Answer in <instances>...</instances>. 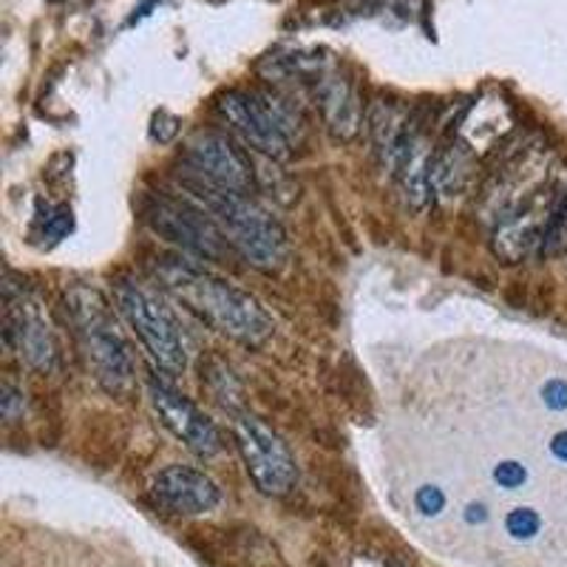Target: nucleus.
Wrapping results in <instances>:
<instances>
[{
    "label": "nucleus",
    "mask_w": 567,
    "mask_h": 567,
    "mask_svg": "<svg viewBox=\"0 0 567 567\" xmlns=\"http://www.w3.org/2000/svg\"><path fill=\"white\" fill-rule=\"evenodd\" d=\"M494 480L503 485V488H516V485H523L525 480H528V471H525L519 463H511L508 460V463L496 465Z\"/></svg>",
    "instance_id": "obj_17"
},
{
    "label": "nucleus",
    "mask_w": 567,
    "mask_h": 567,
    "mask_svg": "<svg viewBox=\"0 0 567 567\" xmlns=\"http://www.w3.org/2000/svg\"><path fill=\"white\" fill-rule=\"evenodd\" d=\"M23 412H27V398H23V392L18 386H12V383H3L0 386V414H3V420L7 423H18L23 417Z\"/></svg>",
    "instance_id": "obj_15"
},
{
    "label": "nucleus",
    "mask_w": 567,
    "mask_h": 567,
    "mask_svg": "<svg viewBox=\"0 0 567 567\" xmlns=\"http://www.w3.org/2000/svg\"><path fill=\"white\" fill-rule=\"evenodd\" d=\"M148 394L156 414H159V420L165 423V429L174 432V437H179L196 457L210 460L219 454V429L213 425V420L207 417L205 412H199V406H196L194 400H187L185 394H179L176 389H171L168 383L159 381H151Z\"/></svg>",
    "instance_id": "obj_10"
},
{
    "label": "nucleus",
    "mask_w": 567,
    "mask_h": 567,
    "mask_svg": "<svg viewBox=\"0 0 567 567\" xmlns=\"http://www.w3.org/2000/svg\"><path fill=\"white\" fill-rule=\"evenodd\" d=\"M550 452H554L559 460H567V432L556 434L554 443H550Z\"/></svg>",
    "instance_id": "obj_20"
},
{
    "label": "nucleus",
    "mask_w": 567,
    "mask_h": 567,
    "mask_svg": "<svg viewBox=\"0 0 567 567\" xmlns=\"http://www.w3.org/2000/svg\"><path fill=\"white\" fill-rule=\"evenodd\" d=\"M71 230H74V216H71V207L60 205V207H52V210L45 213L43 236H49L52 241H60L63 236H69Z\"/></svg>",
    "instance_id": "obj_14"
},
{
    "label": "nucleus",
    "mask_w": 567,
    "mask_h": 567,
    "mask_svg": "<svg viewBox=\"0 0 567 567\" xmlns=\"http://www.w3.org/2000/svg\"><path fill=\"white\" fill-rule=\"evenodd\" d=\"M539 514L530 508L511 511L508 519H505V528H508V534L514 536V539H534V536L539 534Z\"/></svg>",
    "instance_id": "obj_13"
},
{
    "label": "nucleus",
    "mask_w": 567,
    "mask_h": 567,
    "mask_svg": "<svg viewBox=\"0 0 567 567\" xmlns=\"http://www.w3.org/2000/svg\"><path fill=\"white\" fill-rule=\"evenodd\" d=\"M216 111L233 134H239L267 159L284 162L292 156V145L301 134V116L296 105L276 91H225Z\"/></svg>",
    "instance_id": "obj_4"
},
{
    "label": "nucleus",
    "mask_w": 567,
    "mask_h": 567,
    "mask_svg": "<svg viewBox=\"0 0 567 567\" xmlns=\"http://www.w3.org/2000/svg\"><path fill=\"white\" fill-rule=\"evenodd\" d=\"M545 403H548L550 409H565L567 406V383L561 381H554L545 386Z\"/></svg>",
    "instance_id": "obj_19"
},
{
    "label": "nucleus",
    "mask_w": 567,
    "mask_h": 567,
    "mask_svg": "<svg viewBox=\"0 0 567 567\" xmlns=\"http://www.w3.org/2000/svg\"><path fill=\"white\" fill-rule=\"evenodd\" d=\"M185 185L187 194L194 196L213 219L219 221L236 252H241L256 270H281L290 245H287V233L278 225L276 216H270L256 199H250V194H230V190L207 185L196 176L187 179Z\"/></svg>",
    "instance_id": "obj_3"
},
{
    "label": "nucleus",
    "mask_w": 567,
    "mask_h": 567,
    "mask_svg": "<svg viewBox=\"0 0 567 567\" xmlns=\"http://www.w3.org/2000/svg\"><path fill=\"white\" fill-rule=\"evenodd\" d=\"M116 307L134 329L142 347L148 349L151 361L162 369L165 374L176 378L185 372V343H182L179 327H176L174 316H171L148 290H142L134 281H120L114 290Z\"/></svg>",
    "instance_id": "obj_6"
},
{
    "label": "nucleus",
    "mask_w": 567,
    "mask_h": 567,
    "mask_svg": "<svg viewBox=\"0 0 567 567\" xmlns=\"http://www.w3.org/2000/svg\"><path fill=\"white\" fill-rule=\"evenodd\" d=\"M159 276L168 292H174L187 310L230 341L261 347L276 329L272 318L250 292L233 287L225 278L210 276L202 267L171 261L162 267Z\"/></svg>",
    "instance_id": "obj_1"
},
{
    "label": "nucleus",
    "mask_w": 567,
    "mask_h": 567,
    "mask_svg": "<svg viewBox=\"0 0 567 567\" xmlns=\"http://www.w3.org/2000/svg\"><path fill=\"white\" fill-rule=\"evenodd\" d=\"M245 468L252 485L267 496H287L298 483V465L290 445L284 443L265 420L239 412L233 423Z\"/></svg>",
    "instance_id": "obj_7"
},
{
    "label": "nucleus",
    "mask_w": 567,
    "mask_h": 567,
    "mask_svg": "<svg viewBox=\"0 0 567 567\" xmlns=\"http://www.w3.org/2000/svg\"><path fill=\"white\" fill-rule=\"evenodd\" d=\"M63 301L94 381L114 398H131L136 386L134 354L116 327V318L103 292L89 284H74L65 290Z\"/></svg>",
    "instance_id": "obj_2"
},
{
    "label": "nucleus",
    "mask_w": 567,
    "mask_h": 567,
    "mask_svg": "<svg viewBox=\"0 0 567 567\" xmlns=\"http://www.w3.org/2000/svg\"><path fill=\"white\" fill-rule=\"evenodd\" d=\"M185 162L196 179L230 190V194H250L256 185L250 156L225 134H213V131L196 134L185 145Z\"/></svg>",
    "instance_id": "obj_9"
},
{
    "label": "nucleus",
    "mask_w": 567,
    "mask_h": 567,
    "mask_svg": "<svg viewBox=\"0 0 567 567\" xmlns=\"http://www.w3.org/2000/svg\"><path fill=\"white\" fill-rule=\"evenodd\" d=\"M142 216L162 239L174 241V245L202 258H210V261H227L236 250L219 221L213 219L199 202H179L165 194L148 196L142 205Z\"/></svg>",
    "instance_id": "obj_5"
},
{
    "label": "nucleus",
    "mask_w": 567,
    "mask_h": 567,
    "mask_svg": "<svg viewBox=\"0 0 567 567\" xmlns=\"http://www.w3.org/2000/svg\"><path fill=\"white\" fill-rule=\"evenodd\" d=\"M3 338L40 374H52L58 367V343L52 327L40 310L38 298L27 290V281L14 284V272L3 278Z\"/></svg>",
    "instance_id": "obj_8"
},
{
    "label": "nucleus",
    "mask_w": 567,
    "mask_h": 567,
    "mask_svg": "<svg viewBox=\"0 0 567 567\" xmlns=\"http://www.w3.org/2000/svg\"><path fill=\"white\" fill-rule=\"evenodd\" d=\"M182 128V120L174 116L171 111H156L154 120H151V140L159 142V145H168V142L176 140Z\"/></svg>",
    "instance_id": "obj_16"
},
{
    "label": "nucleus",
    "mask_w": 567,
    "mask_h": 567,
    "mask_svg": "<svg viewBox=\"0 0 567 567\" xmlns=\"http://www.w3.org/2000/svg\"><path fill=\"white\" fill-rule=\"evenodd\" d=\"M316 97L323 111V123L332 140L352 142L361 134L363 125V105L354 85L336 69H323L316 78Z\"/></svg>",
    "instance_id": "obj_12"
},
{
    "label": "nucleus",
    "mask_w": 567,
    "mask_h": 567,
    "mask_svg": "<svg viewBox=\"0 0 567 567\" xmlns=\"http://www.w3.org/2000/svg\"><path fill=\"white\" fill-rule=\"evenodd\" d=\"M485 516H488L485 505H468V514H465V519H468V523H485Z\"/></svg>",
    "instance_id": "obj_21"
},
{
    "label": "nucleus",
    "mask_w": 567,
    "mask_h": 567,
    "mask_svg": "<svg viewBox=\"0 0 567 567\" xmlns=\"http://www.w3.org/2000/svg\"><path fill=\"white\" fill-rule=\"evenodd\" d=\"M414 503H417V508L423 511L425 516H437L440 511H443V505H445V494L440 488H432V485H425V488L417 491V496H414Z\"/></svg>",
    "instance_id": "obj_18"
},
{
    "label": "nucleus",
    "mask_w": 567,
    "mask_h": 567,
    "mask_svg": "<svg viewBox=\"0 0 567 567\" xmlns=\"http://www.w3.org/2000/svg\"><path fill=\"white\" fill-rule=\"evenodd\" d=\"M154 494L159 505L174 514L196 516L207 514L219 505V485L207 477L205 471L190 465H168L154 483Z\"/></svg>",
    "instance_id": "obj_11"
}]
</instances>
